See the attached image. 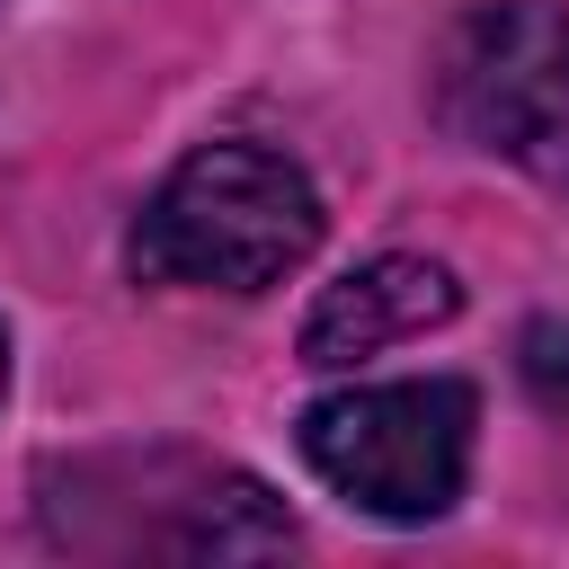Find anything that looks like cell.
<instances>
[{
  "instance_id": "7a4b0ae2",
  "label": "cell",
  "mask_w": 569,
  "mask_h": 569,
  "mask_svg": "<svg viewBox=\"0 0 569 569\" xmlns=\"http://www.w3.org/2000/svg\"><path fill=\"white\" fill-rule=\"evenodd\" d=\"M44 533L98 560H276L293 551V516L231 462L151 445L89 453L44 480Z\"/></svg>"
},
{
  "instance_id": "8992f818",
  "label": "cell",
  "mask_w": 569,
  "mask_h": 569,
  "mask_svg": "<svg viewBox=\"0 0 569 569\" xmlns=\"http://www.w3.org/2000/svg\"><path fill=\"white\" fill-rule=\"evenodd\" d=\"M516 365H525V391L542 409H569V320H533L525 347H516Z\"/></svg>"
},
{
  "instance_id": "52a82bcc",
  "label": "cell",
  "mask_w": 569,
  "mask_h": 569,
  "mask_svg": "<svg viewBox=\"0 0 569 569\" xmlns=\"http://www.w3.org/2000/svg\"><path fill=\"white\" fill-rule=\"evenodd\" d=\"M0 391H9V329H0Z\"/></svg>"
},
{
  "instance_id": "277c9868",
  "label": "cell",
  "mask_w": 569,
  "mask_h": 569,
  "mask_svg": "<svg viewBox=\"0 0 569 569\" xmlns=\"http://www.w3.org/2000/svg\"><path fill=\"white\" fill-rule=\"evenodd\" d=\"M471 427H480L471 382L427 373V382H356L311 400L293 445L320 471V489H338L356 516L436 525L471 480Z\"/></svg>"
},
{
  "instance_id": "5b68a950",
  "label": "cell",
  "mask_w": 569,
  "mask_h": 569,
  "mask_svg": "<svg viewBox=\"0 0 569 569\" xmlns=\"http://www.w3.org/2000/svg\"><path fill=\"white\" fill-rule=\"evenodd\" d=\"M462 311V284L436 267V258H365L356 276H338L311 320H302V365L320 373H347L382 347H409L427 329H445Z\"/></svg>"
},
{
  "instance_id": "6da1fadb",
  "label": "cell",
  "mask_w": 569,
  "mask_h": 569,
  "mask_svg": "<svg viewBox=\"0 0 569 569\" xmlns=\"http://www.w3.org/2000/svg\"><path fill=\"white\" fill-rule=\"evenodd\" d=\"M329 213L302 160L267 142H196L151 204L133 213V276L142 284H204V293H267L320 249Z\"/></svg>"
},
{
  "instance_id": "3957f363",
  "label": "cell",
  "mask_w": 569,
  "mask_h": 569,
  "mask_svg": "<svg viewBox=\"0 0 569 569\" xmlns=\"http://www.w3.org/2000/svg\"><path fill=\"white\" fill-rule=\"evenodd\" d=\"M436 116L453 142L569 196V0H480L436 44Z\"/></svg>"
}]
</instances>
